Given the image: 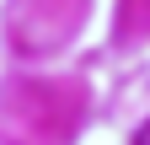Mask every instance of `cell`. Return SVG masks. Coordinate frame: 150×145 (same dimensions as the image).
<instances>
[{
	"instance_id": "cell-1",
	"label": "cell",
	"mask_w": 150,
	"mask_h": 145,
	"mask_svg": "<svg viewBox=\"0 0 150 145\" xmlns=\"http://www.w3.org/2000/svg\"><path fill=\"white\" fill-rule=\"evenodd\" d=\"M134 145H150V124H139V129H134Z\"/></svg>"
}]
</instances>
